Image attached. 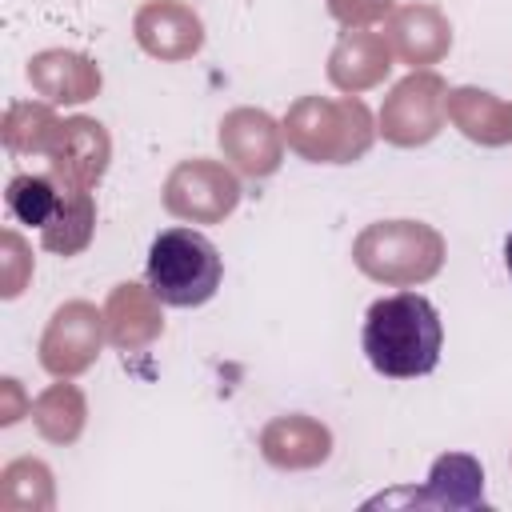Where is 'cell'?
Masks as SVG:
<instances>
[{
	"mask_svg": "<svg viewBox=\"0 0 512 512\" xmlns=\"http://www.w3.org/2000/svg\"><path fill=\"white\" fill-rule=\"evenodd\" d=\"M440 312L420 292H396L368 308L364 316V356L380 376L412 380L440 364Z\"/></svg>",
	"mask_w": 512,
	"mask_h": 512,
	"instance_id": "obj_1",
	"label": "cell"
},
{
	"mask_svg": "<svg viewBox=\"0 0 512 512\" xmlns=\"http://www.w3.org/2000/svg\"><path fill=\"white\" fill-rule=\"evenodd\" d=\"M148 292L168 308H196L220 288V252L204 232L164 228L148 248Z\"/></svg>",
	"mask_w": 512,
	"mask_h": 512,
	"instance_id": "obj_2",
	"label": "cell"
},
{
	"mask_svg": "<svg viewBox=\"0 0 512 512\" xmlns=\"http://www.w3.org/2000/svg\"><path fill=\"white\" fill-rule=\"evenodd\" d=\"M428 488H396L364 500V508H400V504H436V508H484V472L472 456L448 452L432 464Z\"/></svg>",
	"mask_w": 512,
	"mask_h": 512,
	"instance_id": "obj_3",
	"label": "cell"
},
{
	"mask_svg": "<svg viewBox=\"0 0 512 512\" xmlns=\"http://www.w3.org/2000/svg\"><path fill=\"white\" fill-rule=\"evenodd\" d=\"M100 348V316L88 304H68L56 312L44 336V368L48 372H80Z\"/></svg>",
	"mask_w": 512,
	"mask_h": 512,
	"instance_id": "obj_4",
	"label": "cell"
},
{
	"mask_svg": "<svg viewBox=\"0 0 512 512\" xmlns=\"http://www.w3.org/2000/svg\"><path fill=\"white\" fill-rule=\"evenodd\" d=\"M436 92H440V80L436 76H412L404 80L388 108H384V132L396 140V144H416V140H428L436 132Z\"/></svg>",
	"mask_w": 512,
	"mask_h": 512,
	"instance_id": "obj_5",
	"label": "cell"
},
{
	"mask_svg": "<svg viewBox=\"0 0 512 512\" xmlns=\"http://www.w3.org/2000/svg\"><path fill=\"white\" fill-rule=\"evenodd\" d=\"M48 156H52L56 176H64V180L88 188V184L100 180V172H104L108 136L100 132L96 120H68V124H60V132H56Z\"/></svg>",
	"mask_w": 512,
	"mask_h": 512,
	"instance_id": "obj_6",
	"label": "cell"
},
{
	"mask_svg": "<svg viewBox=\"0 0 512 512\" xmlns=\"http://www.w3.org/2000/svg\"><path fill=\"white\" fill-rule=\"evenodd\" d=\"M28 76L36 80V88L48 96V100H88L96 88H100V72L80 60V56H68V52H48V56H36Z\"/></svg>",
	"mask_w": 512,
	"mask_h": 512,
	"instance_id": "obj_7",
	"label": "cell"
},
{
	"mask_svg": "<svg viewBox=\"0 0 512 512\" xmlns=\"http://www.w3.org/2000/svg\"><path fill=\"white\" fill-rule=\"evenodd\" d=\"M64 188H68L64 176H12L4 200L20 224H32L44 232L64 204Z\"/></svg>",
	"mask_w": 512,
	"mask_h": 512,
	"instance_id": "obj_8",
	"label": "cell"
},
{
	"mask_svg": "<svg viewBox=\"0 0 512 512\" xmlns=\"http://www.w3.org/2000/svg\"><path fill=\"white\" fill-rule=\"evenodd\" d=\"M92 216H96V212H92V196H88V188L68 180L60 212H56V216H52V224L40 232L44 248H52V252H64V256L80 252V248L88 244V232H92Z\"/></svg>",
	"mask_w": 512,
	"mask_h": 512,
	"instance_id": "obj_9",
	"label": "cell"
},
{
	"mask_svg": "<svg viewBox=\"0 0 512 512\" xmlns=\"http://www.w3.org/2000/svg\"><path fill=\"white\" fill-rule=\"evenodd\" d=\"M504 264H508V276H512V236L504 240Z\"/></svg>",
	"mask_w": 512,
	"mask_h": 512,
	"instance_id": "obj_10",
	"label": "cell"
}]
</instances>
